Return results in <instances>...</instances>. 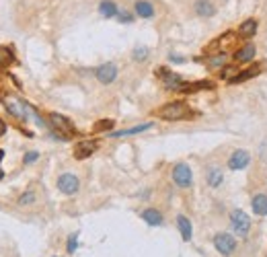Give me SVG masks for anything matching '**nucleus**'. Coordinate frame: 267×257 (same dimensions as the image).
<instances>
[{"instance_id":"obj_5","label":"nucleus","mask_w":267,"mask_h":257,"mask_svg":"<svg viewBox=\"0 0 267 257\" xmlns=\"http://www.w3.org/2000/svg\"><path fill=\"white\" fill-rule=\"evenodd\" d=\"M58 189L62 191V194H66V196H72V194H76V191L80 189V181L72 173H64V175L58 177Z\"/></svg>"},{"instance_id":"obj_28","label":"nucleus","mask_w":267,"mask_h":257,"mask_svg":"<svg viewBox=\"0 0 267 257\" xmlns=\"http://www.w3.org/2000/svg\"><path fill=\"white\" fill-rule=\"evenodd\" d=\"M208 64H210L212 68H220V66H224V64H226V54H220V56L210 58V60H208Z\"/></svg>"},{"instance_id":"obj_7","label":"nucleus","mask_w":267,"mask_h":257,"mask_svg":"<svg viewBox=\"0 0 267 257\" xmlns=\"http://www.w3.org/2000/svg\"><path fill=\"white\" fill-rule=\"evenodd\" d=\"M95 76L99 82L103 84H109V82H113L115 76H117V66L113 62H107V64H101V66L95 70Z\"/></svg>"},{"instance_id":"obj_1","label":"nucleus","mask_w":267,"mask_h":257,"mask_svg":"<svg viewBox=\"0 0 267 257\" xmlns=\"http://www.w3.org/2000/svg\"><path fill=\"white\" fill-rule=\"evenodd\" d=\"M157 115L163 117V119L175 121V119H185V117H189L191 115V109H189L185 103H181V101H173V103L163 105L161 109L157 111Z\"/></svg>"},{"instance_id":"obj_15","label":"nucleus","mask_w":267,"mask_h":257,"mask_svg":"<svg viewBox=\"0 0 267 257\" xmlns=\"http://www.w3.org/2000/svg\"><path fill=\"white\" fill-rule=\"evenodd\" d=\"M177 226H179V232H181L183 241H191V237H193V228H191L189 218H185L183 214H181V216H177Z\"/></svg>"},{"instance_id":"obj_10","label":"nucleus","mask_w":267,"mask_h":257,"mask_svg":"<svg viewBox=\"0 0 267 257\" xmlns=\"http://www.w3.org/2000/svg\"><path fill=\"white\" fill-rule=\"evenodd\" d=\"M234 44H236V33H234V31H228V33H224L222 37H218L214 44H210V46H208V52L226 50V48H230V46H234Z\"/></svg>"},{"instance_id":"obj_6","label":"nucleus","mask_w":267,"mask_h":257,"mask_svg":"<svg viewBox=\"0 0 267 257\" xmlns=\"http://www.w3.org/2000/svg\"><path fill=\"white\" fill-rule=\"evenodd\" d=\"M214 247L222 253V255H232L236 251V241L230 237L228 232H220L214 237Z\"/></svg>"},{"instance_id":"obj_35","label":"nucleus","mask_w":267,"mask_h":257,"mask_svg":"<svg viewBox=\"0 0 267 257\" xmlns=\"http://www.w3.org/2000/svg\"><path fill=\"white\" fill-rule=\"evenodd\" d=\"M5 177V173H3V169H0V179H3Z\"/></svg>"},{"instance_id":"obj_34","label":"nucleus","mask_w":267,"mask_h":257,"mask_svg":"<svg viewBox=\"0 0 267 257\" xmlns=\"http://www.w3.org/2000/svg\"><path fill=\"white\" fill-rule=\"evenodd\" d=\"M171 60H173V62H183L185 58H183V56H175V54H171Z\"/></svg>"},{"instance_id":"obj_14","label":"nucleus","mask_w":267,"mask_h":257,"mask_svg":"<svg viewBox=\"0 0 267 257\" xmlns=\"http://www.w3.org/2000/svg\"><path fill=\"white\" fill-rule=\"evenodd\" d=\"M195 13L197 17H214L216 13V7L210 3V0H195Z\"/></svg>"},{"instance_id":"obj_26","label":"nucleus","mask_w":267,"mask_h":257,"mask_svg":"<svg viewBox=\"0 0 267 257\" xmlns=\"http://www.w3.org/2000/svg\"><path fill=\"white\" fill-rule=\"evenodd\" d=\"M111 127H113V119H101V121L95 123L93 130H95V132H109Z\"/></svg>"},{"instance_id":"obj_25","label":"nucleus","mask_w":267,"mask_h":257,"mask_svg":"<svg viewBox=\"0 0 267 257\" xmlns=\"http://www.w3.org/2000/svg\"><path fill=\"white\" fill-rule=\"evenodd\" d=\"M257 72H259V68H257V66H253V68L244 70V72H238V74H236V78H234L232 82H242V80H249V78H253Z\"/></svg>"},{"instance_id":"obj_2","label":"nucleus","mask_w":267,"mask_h":257,"mask_svg":"<svg viewBox=\"0 0 267 257\" xmlns=\"http://www.w3.org/2000/svg\"><path fill=\"white\" fill-rule=\"evenodd\" d=\"M3 101H5V107L9 109V113H11V115H15L17 119L27 121L31 115H35V113H33V109H31V107H29L27 103H23L21 99H17V97H13V95H7Z\"/></svg>"},{"instance_id":"obj_22","label":"nucleus","mask_w":267,"mask_h":257,"mask_svg":"<svg viewBox=\"0 0 267 257\" xmlns=\"http://www.w3.org/2000/svg\"><path fill=\"white\" fill-rule=\"evenodd\" d=\"M238 33H240L242 37H253V35L257 33V21H255V19H247V21H244V23L240 25Z\"/></svg>"},{"instance_id":"obj_30","label":"nucleus","mask_w":267,"mask_h":257,"mask_svg":"<svg viewBox=\"0 0 267 257\" xmlns=\"http://www.w3.org/2000/svg\"><path fill=\"white\" fill-rule=\"evenodd\" d=\"M146 58H148V50H146V48H136V50H134V60L142 62V60H146Z\"/></svg>"},{"instance_id":"obj_16","label":"nucleus","mask_w":267,"mask_h":257,"mask_svg":"<svg viewBox=\"0 0 267 257\" xmlns=\"http://www.w3.org/2000/svg\"><path fill=\"white\" fill-rule=\"evenodd\" d=\"M253 212L257 216H267V196L265 194H257L253 198Z\"/></svg>"},{"instance_id":"obj_31","label":"nucleus","mask_w":267,"mask_h":257,"mask_svg":"<svg viewBox=\"0 0 267 257\" xmlns=\"http://www.w3.org/2000/svg\"><path fill=\"white\" fill-rule=\"evenodd\" d=\"M117 19L121 21V23H131V21H134V19H131V15H129V13H125V11H121Z\"/></svg>"},{"instance_id":"obj_27","label":"nucleus","mask_w":267,"mask_h":257,"mask_svg":"<svg viewBox=\"0 0 267 257\" xmlns=\"http://www.w3.org/2000/svg\"><path fill=\"white\" fill-rule=\"evenodd\" d=\"M33 202H35V191H33V189L25 191V194L19 198V204H21V206H29V204H33Z\"/></svg>"},{"instance_id":"obj_3","label":"nucleus","mask_w":267,"mask_h":257,"mask_svg":"<svg viewBox=\"0 0 267 257\" xmlns=\"http://www.w3.org/2000/svg\"><path fill=\"white\" fill-rule=\"evenodd\" d=\"M230 224H232L234 232L238 234L240 239H244V237L249 234L251 220H249V216H247V214H244L242 210H232V214H230Z\"/></svg>"},{"instance_id":"obj_12","label":"nucleus","mask_w":267,"mask_h":257,"mask_svg":"<svg viewBox=\"0 0 267 257\" xmlns=\"http://www.w3.org/2000/svg\"><path fill=\"white\" fill-rule=\"evenodd\" d=\"M249 161H251V157H249V153L247 151H236L232 157H230V161H228V167L232 169V171H238V169H244L249 165Z\"/></svg>"},{"instance_id":"obj_24","label":"nucleus","mask_w":267,"mask_h":257,"mask_svg":"<svg viewBox=\"0 0 267 257\" xmlns=\"http://www.w3.org/2000/svg\"><path fill=\"white\" fill-rule=\"evenodd\" d=\"M15 62V54L9 46H0V66H11Z\"/></svg>"},{"instance_id":"obj_21","label":"nucleus","mask_w":267,"mask_h":257,"mask_svg":"<svg viewBox=\"0 0 267 257\" xmlns=\"http://www.w3.org/2000/svg\"><path fill=\"white\" fill-rule=\"evenodd\" d=\"M152 127V123H142V125H136V127H129V130H121V132H109L111 138H119V136H134V134H140L144 130Z\"/></svg>"},{"instance_id":"obj_9","label":"nucleus","mask_w":267,"mask_h":257,"mask_svg":"<svg viewBox=\"0 0 267 257\" xmlns=\"http://www.w3.org/2000/svg\"><path fill=\"white\" fill-rule=\"evenodd\" d=\"M95 151H97V142H95V140H82V142H78L76 148H74V159H78V161L88 159Z\"/></svg>"},{"instance_id":"obj_23","label":"nucleus","mask_w":267,"mask_h":257,"mask_svg":"<svg viewBox=\"0 0 267 257\" xmlns=\"http://www.w3.org/2000/svg\"><path fill=\"white\" fill-rule=\"evenodd\" d=\"M99 13L103 15V17H115L117 15V7H115V3L113 0H103V3L99 5Z\"/></svg>"},{"instance_id":"obj_29","label":"nucleus","mask_w":267,"mask_h":257,"mask_svg":"<svg viewBox=\"0 0 267 257\" xmlns=\"http://www.w3.org/2000/svg\"><path fill=\"white\" fill-rule=\"evenodd\" d=\"M76 247H78V232H74V234H70L68 237V253H74L76 251Z\"/></svg>"},{"instance_id":"obj_4","label":"nucleus","mask_w":267,"mask_h":257,"mask_svg":"<svg viewBox=\"0 0 267 257\" xmlns=\"http://www.w3.org/2000/svg\"><path fill=\"white\" fill-rule=\"evenodd\" d=\"M173 181L177 187H189L191 181H193V175H191V169L189 165L185 163H179L175 169H173Z\"/></svg>"},{"instance_id":"obj_17","label":"nucleus","mask_w":267,"mask_h":257,"mask_svg":"<svg viewBox=\"0 0 267 257\" xmlns=\"http://www.w3.org/2000/svg\"><path fill=\"white\" fill-rule=\"evenodd\" d=\"M136 15L142 19H152L154 17V7L148 3V0H138L136 3Z\"/></svg>"},{"instance_id":"obj_11","label":"nucleus","mask_w":267,"mask_h":257,"mask_svg":"<svg viewBox=\"0 0 267 257\" xmlns=\"http://www.w3.org/2000/svg\"><path fill=\"white\" fill-rule=\"evenodd\" d=\"M159 74H161V78H163V82H165V87H167V89L181 91V87L185 84L183 78H181L179 74H175V72H171V70H161Z\"/></svg>"},{"instance_id":"obj_13","label":"nucleus","mask_w":267,"mask_h":257,"mask_svg":"<svg viewBox=\"0 0 267 257\" xmlns=\"http://www.w3.org/2000/svg\"><path fill=\"white\" fill-rule=\"evenodd\" d=\"M142 220L150 226H161L163 224V214L159 210H154V208H148L142 212Z\"/></svg>"},{"instance_id":"obj_19","label":"nucleus","mask_w":267,"mask_h":257,"mask_svg":"<svg viewBox=\"0 0 267 257\" xmlns=\"http://www.w3.org/2000/svg\"><path fill=\"white\" fill-rule=\"evenodd\" d=\"M206 179H208V185H210V187H218L222 181H224V175H222V171H220L218 167H210Z\"/></svg>"},{"instance_id":"obj_32","label":"nucleus","mask_w":267,"mask_h":257,"mask_svg":"<svg viewBox=\"0 0 267 257\" xmlns=\"http://www.w3.org/2000/svg\"><path fill=\"white\" fill-rule=\"evenodd\" d=\"M37 159H39V153H27L23 161H25V165H29V163H33V161H37Z\"/></svg>"},{"instance_id":"obj_18","label":"nucleus","mask_w":267,"mask_h":257,"mask_svg":"<svg viewBox=\"0 0 267 257\" xmlns=\"http://www.w3.org/2000/svg\"><path fill=\"white\" fill-rule=\"evenodd\" d=\"M214 84L210 80H197V82H185L181 91L183 93H195V91H202V89H212Z\"/></svg>"},{"instance_id":"obj_20","label":"nucleus","mask_w":267,"mask_h":257,"mask_svg":"<svg viewBox=\"0 0 267 257\" xmlns=\"http://www.w3.org/2000/svg\"><path fill=\"white\" fill-rule=\"evenodd\" d=\"M253 58H255V46H244V48H240V50L234 54V60L240 62V64L249 62V60H253Z\"/></svg>"},{"instance_id":"obj_8","label":"nucleus","mask_w":267,"mask_h":257,"mask_svg":"<svg viewBox=\"0 0 267 257\" xmlns=\"http://www.w3.org/2000/svg\"><path fill=\"white\" fill-rule=\"evenodd\" d=\"M50 123L56 127L58 132H64V134H74V123L66 117V115H60V113H50Z\"/></svg>"},{"instance_id":"obj_33","label":"nucleus","mask_w":267,"mask_h":257,"mask_svg":"<svg viewBox=\"0 0 267 257\" xmlns=\"http://www.w3.org/2000/svg\"><path fill=\"white\" fill-rule=\"evenodd\" d=\"M5 132H7V123H5L3 119H0V136H3Z\"/></svg>"},{"instance_id":"obj_36","label":"nucleus","mask_w":267,"mask_h":257,"mask_svg":"<svg viewBox=\"0 0 267 257\" xmlns=\"http://www.w3.org/2000/svg\"><path fill=\"white\" fill-rule=\"evenodd\" d=\"M265 257H267V255H265Z\"/></svg>"}]
</instances>
